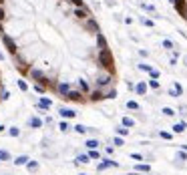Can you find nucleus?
<instances>
[{"mask_svg":"<svg viewBox=\"0 0 187 175\" xmlns=\"http://www.w3.org/2000/svg\"><path fill=\"white\" fill-rule=\"evenodd\" d=\"M89 157H91V159H99V153H97V151H91Z\"/></svg>","mask_w":187,"mask_h":175,"instance_id":"15","label":"nucleus"},{"mask_svg":"<svg viewBox=\"0 0 187 175\" xmlns=\"http://www.w3.org/2000/svg\"><path fill=\"white\" fill-rule=\"evenodd\" d=\"M22 163H26V157H18L16 159V165H22Z\"/></svg>","mask_w":187,"mask_h":175,"instance_id":"13","label":"nucleus"},{"mask_svg":"<svg viewBox=\"0 0 187 175\" xmlns=\"http://www.w3.org/2000/svg\"><path fill=\"white\" fill-rule=\"evenodd\" d=\"M127 107H129V109H137V103H135V101H129V105H127Z\"/></svg>","mask_w":187,"mask_h":175,"instance_id":"16","label":"nucleus"},{"mask_svg":"<svg viewBox=\"0 0 187 175\" xmlns=\"http://www.w3.org/2000/svg\"><path fill=\"white\" fill-rule=\"evenodd\" d=\"M2 18H4V12H2V8H0V20H2Z\"/></svg>","mask_w":187,"mask_h":175,"instance_id":"20","label":"nucleus"},{"mask_svg":"<svg viewBox=\"0 0 187 175\" xmlns=\"http://www.w3.org/2000/svg\"><path fill=\"white\" fill-rule=\"evenodd\" d=\"M73 4H75L77 8H83V6H85V2H83V0H73Z\"/></svg>","mask_w":187,"mask_h":175,"instance_id":"11","label":"nucleus"},{"mask_svg":"<svg viewBox=\"0 0 187 175\" xmlns=\"http://www.w3.org/2000/svg\"><path fill=\"white\" fill-rule=\"evenodd\" d=\"M58 91H60L62 95H68V93H71V91H68V85H66V83H62V85H58Z\"/></svg>","mask_w":187,"mask_h":175,"instance_id":"5","label":"nucleus"},{"mask_svg":"<svg viewBox=\"0 0 187 175\" xmlns=\"http://www.w3.org/2000/svg\"><path fill=\"white\" fill-rule=\"evenodd\" d=\"M64 99H66V101H73V103H85V101H87V97H85L83 91H73V93L64 95Z\"/></svg>","mask_w":187,"mask_h":175,"instance_id":"1","label":"nucleus"},{"mask_svg":"<svg viewBox=\"0 0 187 175\" xmlns=\"http://www.w3.org/2000/svg\"><path fill=\"white\" fill-rule=\"evenodd\" d=\"M183 129H185V125H183V123H179V125H175V127H173V131H175V133H181Z\"/></svg>","mask_w":187,"mask_h":175,"instance_id":"10","label":"nucleus"},{"mask_svg":"<svg viewBox=\"0 0 187 175\" xmlns=\"http://www.w3.org/2000/svg\"><path fill=\"white\" fill-rule=\"evenodd\" d=\"M79 89H81V91H83V93H85V95H87V93H89V85H87V83H85V81H79Z\"/></svg>","mask_w":187,"mask_h":175,"instance_id":"4","label":"nucleus"},{"mask_svg":"<svg viewBox=\"0 0 187 175\" xmlns=\"http://www.w3.org/2000/svg\"><path fill=\"white\" fill-rule=\"evenodd\" d=\"M97 145H99V143H97V141H89V143H87V147H91V149H95V147H97Z\"/></svg>","mask_w":187,"mask_h":175,"instance_id":"14","label":"nucleus"},{"mask_svg":"<svg viewBox=\"0 0 187 175\" xmlns=\"http://www.w3.org/2000/svg\"><path fill=\"white\" fill-rule=\"evenodd\" d=\"M171 2H183V4H187V0H171Z\"/></svg>","mask_w":187,"mask_h":175,"instance_id":"19","label":"nucleus"},{"mask_svg":"<svg viewBox=\"0 0 187 175\" xmlns=\"http://www.w3.org/2000/svg\"><path fill=\"white\" fill-rule=\"evenodd\" d=\"M30 77H32V79H38V81H40V79H42V73L34 69V71H30Z\"/></svg>","mask_w":187,"mask_h":175,"instance_id":"6","label":"nucleus"},{"mask_svg":"<svg viewBox=\"0 0 187 175\" xmlns=\"http://www.w3.org/2000/svg\"><path fill=\"white\" fill-rule=\"evenodd\" d=\"M117 131H119V135H127V129H123V127H119Z\"/></svg>","mask_w":187,"mask_h":175,"instance_id":"18","label":"nucleus"},{"mask_svg":"<svg viewBox=\"0 0 187 175\" xmlns=\"http://www.w3.org/2000/svg\"><path fill=\"white\" fill-rule=\"evenodd\" d=\"M30 123H32V125H34V127H38V125H40V119H32V121H30Z\"/></svg>","mask_w":187,"mask_h":175,"instance_id":"17","label":"nucleus"},{"mask_svg":"<svg viewBox=\"0 0 187 175\" xmlns=\"http://www.w3.org/2000/svg\"><path fill=\"white\" fill-rule=\"evenodd\" d=\"M40 107H50V101H48V99H42V101H40Z\"/></svg>","mask_w":187,"mask_h":175,"instance_id":"12","label":"nucleus"},{"mask_svg":"<svg viewBox=\"0 0 187 175\" xmlns=\"http://www.w3.org/2000/svg\"><path fill=\"white\" fill-rule=\"evenodd\" d=\"M111 165H115V163H113V161H105V163L99 165V169H107V167H111Z\"/></svg>","mask_w":187,"mask_h":175,"instance_id":"8","label":"nucleus"},{"mask_svg":"<svg viewBox=\"0 0 187 175\" xmlns=\"http://www.w3.org/2000/svg\"><path fill=\"white\" fill-rule=\"evenodd\" d=\"M60 113H62V117H66V119H68V117H75V111H71V109H62Z\"/></svg>","mask_w":187,"mask_h":175,"instance_id":"7","label":"nucleus"},{"mask_svg":"<svg viewBox=\"0 0 187 175\" xmlns=\"http://www.w3.org/2000/svg\"><path fill=\"white\" fill-rule=\"evenodd\" d=\"M145 91H147V85H145V83H141V85H137V93H141V95H143Z\"/></svg>","mask_w":187,"mask_h":175,"instance_id":"9","label":"nucleus"},{"mask_svg":"<svg viewBox=\"0 0 187 175\" xmlns=\"http://www.w3.org/2000/svg\"><path fill=\"white\" fill-rule=\"evenodd\" d=\"M4 44H6V48L10 50V54H16V44H14V40H12L10 36H4Z\"/></svg>","mask_w":187,"mask_h":175,"instance_id":"3","label":"nucleus"},{"mask_svg":"<svg viewBox=\"0 0 187 175\" xmlns=\"http://www.w3.org/2000/svg\"><path fill=\"white\" fill-rule=\"evenodd\" d=\"M85 28H87V30H91V32H95V34H99V24H97V20H95L93 16L85 20Z\"/></svg>","mask_w":187,"mask_h":175,"instance_id":"2","label":"nucleus"},{"mask_svg":"<svg viewBox=\"0 0 187 175\" xmlns=\"http://www.w3.org/2000/svg\"><path fill=\"white\" fill-rule=\"evenodd\" d=\"M2 129H4V127H2V125H0V131H2Z\"/></svg>","mask_w":187,"mask_h":175,"instance_id":"21","label":"nucleus"},{"mask_svg":"<svg viewBox=\"0 0 187 175\" xmlns=\"http://www.w3.org/2000/svg\"><path fill=\"white\" fill-rule=\"evenodd\" d=\"M2 2H4V0H0V4H2Z\"/></svg>","mask_w":187,"mask_h":175,"instance_id":"22","label":"nucleus"}]
</instances>
